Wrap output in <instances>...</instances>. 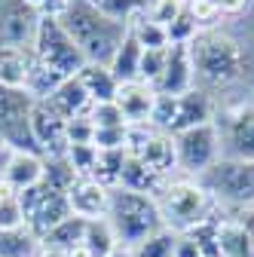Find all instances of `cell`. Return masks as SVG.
Masks as SVG:
<instances>
[{"instance_id":"cell-1","label":"cell","mask_w":254,"mask_h":257,"mask_svg":"<svg viewBox=\"0 0 254 257\" xmlns=\"http://www.w3.org/2000/svg\"><path fill=\"white\" fill-rule=\"evenodd\" d=\"M61 28L68 31V37L77 43V49L83 52V58L89 64H110V58L116 55L129 25H116L110 19H104L98 10H92L86 0H74L71 10L58 19Z\"/></svg>"},{"instance_id":"cell-2","label":"cell","mask_w":254,"mask_h":257,"mask_svg":"<svg viewBox=\"0 0 254 257\" xmlns=\"http://www.w3.org/2000/svg\"><path fill=\"white\" fill-rule=\"evenodd\" d=\"M107 223L119 245L135 248L163 227V217H160V208H156L153 196L132 193L125 187H113L110 205H107Z\"/></svg>"},{"instance_id":"cell-3","label":"cell","mask_w":254,"mask_h":257,"mask_svg":"<svg viewBox=\"0 0 254 257\" xmlns=\"http://www.w3.org/2000/svg\"><path fill=\"white\" fill-rule=\"evenodd\" d=\"M156 208H160L163 227L175 233H187L205 217H211L217 202L211 199V193L202 187L199 178H178L169 181L166 190L156 196Z\"/></svg>"},{"instance_id":"cell-4","label":"cell","mask_w":254,"mask_h":257,"mask_svg":"<svg viewBox=\"0 0 254 257\" xmlns=\"http://www.w3.org/2000/svg\"><path fill=\"white\" fill-rule=\"evenodd\" d=\"M190 55H193V71L208 86H230L245 74L242 46L220 31H202L190 43Z\"/></svg>"},{"instance_id":"cell-5","label":"cell","mask_w":254,"mask_h":257,"mask_svg":"<svg viewBox=\"0 0 254 257\" xmlns=\"http://www.w3.org/2000/svg\"><path fill=\"white\" fill-rule=\"evenodd\" d=\"M211 119H214V104L202 89H190L184 95H156L150 113V125L166 135H178L184 128H193Z\"/></svg>"},{"instance_id":"cell-6","label":"cell","mask_w":254,"mask_h":257,"mask_svg":"<svg viewBox=\"0 0 254 257\" xmlns=\"http://www.w3.org/2000/svg\"><path fill=\"white\" fill-rule=\"evenodd\" d=\"M199 181L217 205L254 208V163L220 156L205 175H199Z\"/></svg>"},{"instance_id":"cell-7","label":"cell","mask_w":254,"mask_h":257,"mask_svg":"<svg viewBox=\"0 0 254 257\" xmlns=\"http://www.w3.org/2000/svg\"><path fill=\"white\" fill-rule=\"evenodd\" d=\"M34 55L40 64L52 68L55 74L61 77H77L83 71V52L77 49V43L68 37V31L61 28L58 19H46L40 16V25H37V37H34Z\"/></svg>"},{"instance_id":"cell-8","label":"cell","mask_w":254,"mask_h":257,"mask_svg":"<svg viewBox=\"0 0 254 257\" xmlns=\"http://www.w3.org/2000/svg\"><path fill=\"white\" fill-rule=\"evenodd\" d=\"M175 138V156H178V172H184V178H199L205 175L217 159H220V132L217 122H202L193 128L172 135Z\"/></svg>"},{"instance_id":"cell-9","label":"cell","mask_w":254,"mask_h":257,"mask_svg":"<svg viewBox=\"0 0 254 257\" xmlns=\"http://www.w3.org/2000/svg\"><path fill=\"white\" fill-rule=\"evenodd\" d=\"M22 214H25V227L34 233L37 239H43L49 230H55L65 217H71V202H68V193H61L55 187H49L46 181L16 193Z\"/></svg>"},{"instance_id":"cell-10","label":"cell","mask_w":254,"mask_h":257,"mask_svg":"<svg viewBox=\"0 0 254 257\" xmlns=\"http://www.w3.org/2000/svg\"><path fill=\"white\" fill-rule=\"evenodd\" d=\"M31 107L34 98L28 92L0 86V144H7L10 150L40 153L31 135Z\"/></svg>"},{"instance_id":"cell-11","label":"cell","mask_w":254,"mask_h":257,"mask_svg":"<svg viewBox=\"0 0 254 257\" xmlns=\"http://www.w3.org/2000/svg\"><path fill=\"white\" fill-rule=\"evenodd\" d=\"M220 132V156L254 163V104H242L214 119Z\"/></svg>"},{"instance_id":"cell-12","label":"cell","mask_w":254,"mask_h":257,"mask_svg":"<svg viewBox=\"0 0 254 257\" xmlns=\"http://www.w3.org/2000/svg\"><path fill=\"white\" fill-rule=\"evenodd\" d=\"M31 135L43 159L65 156L68 150V119H61L46 101H34L31 107Z\"/></svg>"},{"instance_id":"cell-13","label":"cell","mask_w":254,"mask_h":257,"mask_svg":"<svg viewBox=\"0 0 254 257\" xmlns=\"http://www.w3.org/2000/svg\"><path fill=\"white\" fill-rule=\"evenodd\" d=\"M40 13L22 0H0V46H34Z\"/></svg>"},{"instance_id":"cell-14","label":"cell","mask_w":254,"mask_h":257,"mask_svg":"<svg viewBox=\"0 0 254 257\" xmlns=\"http://www.w3.org/2000/svg\"><path fill=\"white\" fill-rule=\"evenodd\" d=\"M196 71H193V55H190V46H169L166 52V71L160 77V83L153 86L156 95H184L193 89Z\"/></svg>"},{"instance_id":"cell-15","label":"cell","mask_w":254,"mask_h":257,"mask_svg":"<svg viewBox=\"0 0 254 257\" xmlns=\"http://www.w3.org/2000/svg\"><path fill=\"white\" fill-rule=\"evenodd\" d=\"M68 202H71V214L83 220H98V217H107L110 190L95 178H77L68 190Z\"/></svg>"},{"instance_id":"cell-16","label":"cell","mask_w":254,"mask_h":257,"mask_svg":"<svg viewBox=\"0 0 254 257\" xmlns=\"http://www.w3.org/2000/svg\"><path fill=\"white\" fill-rule=\"evenodd\" d=\"M0 178H4L16 193L31 190V187L43 184V178H46V159H43L40 153L13 150V153L7 156L4 169H0Z\"/></svg>"},{"instance_id":"cell-17","label":"cell","mask_w":254,"mask_h":257,"mask_svg":"<svg viewBox=\"0 0 254 257\" xmlns=\"http://www.w3.org/2000/svg\"><path fill=\"white\" fill-rule=\"evenodd\" d=\"M132 156H138L141 163L150 169V172H156V175H163V178H169L172 181V172H178V156H175V138L172 135H166V132H156L144 141V144H138L135 150H129Z\"/></svg>"},{"instance_id":"cell-18","label":"cell","mask_w":254,"mask_h":257,"mask_svg":"<svg viewBox=\"0 0 254 257\" xmlns=\"http://www.w3.org/2000/svg\"><path fill=\"white\" fill-rule=\"evenodd\" d=\"M116 107L125 116V125H135V122H150L153 104H156V92L153 86L135 80V83H119L116 89Z\"/></svg>"},{"instance_id":"cell-19","label":"cell","mask_w":254,"mask_h":257,"mask_svg":"<svg viewBox=\"0 0 254 257\" xmlns=\"http://www.w3.org/2000/svg\"><path fill=\"white\" fill-rule=\"evenodd\" d=\"M34 61V46H0V86L25 92Z\"/></svg>"},{"instance_id":"cell-20","label":"cell","mask_w":254,"mask_h":257,"mask_svg":"<svg viewBox=\"0 0 254 257\" xmlns=\"http://www.w3.org/2000/svg\"><path fill=\"white\" fill-rule=\"evenodd\" d=\"M217 257H254V233L248 223L236 217H220L217 220Z\"/></svg>"},{"instance_id":"cell-21","label":"cell","mask_w":254,"mask_h":257,"mask_svg":"<svg viewBox=\"0 0 254 257\" xmlns=\"http://www.w3.org/2000/svg\"><path fill=\"white\" fill-rule=\"evenodd\" d=\"M46 104H49L61 119H68V122L77 119V116H89V110H92V98L86 95V89H83V83H80L77 77H68V80L46 98Z\"/></svg>"},{"instance_id":"cell-22","label":"cell","mask_w":254,"mask_h":257,"mask_svg":"<svg viewBox=\"0 0 254 257\" xmlns=\"http://www.w3.org/2000/svg\"><path fill=\"white\" fill-rule=\"evenodd\" d=\"M166 184H169V178H163V175H156V172H150L138 156H132V153H125V163H122V175H119V187H125V190H132V193H144V196H160V193L166 190Z\"/></svg>"},{"instance_id":"cell-23","label":"cell","mask_w":254,"mask_h":257,"mask_svg":"<svg viewBox=\"0 0 254 257\" xmlns=\"http://www.w3.org/2000/svg\"><path fill=\"white\" fill-rule=\"evenodd\" d=\"M77 80L83 83L86 95L92 98V104H101V101H113L116 98V89L119 83L113 80L110 68H104V64H83V71L77 74Z\"/></svg>"},{"instance_id":"cell-24","label":"cell","mask_w":254,"mask_h":257,"mask_svg":"<svg viewBox=\"0 0 254 257\" xmlns=\"http://www.w3.org/2000/svg\"><path fill=\"white\" fill-rule=\"evenodd\" d=\"M83 236H86V220L71 214V217L61 220L55 230H49L40 239V245L52 248V251H61V254H74L77 248H83Z\"/></svg>"},{"instance_id":"cell-25","label":"cell","mask_w":254,"mask_h":257,"mask_svg":"<svg viewBox=\"0 0 254 257\" xmlns=\"http://www.w3.org/2000/svg\"><path fill=\"white\" fill-rule=\"evenodd\" d=\"M141 46H138V40L132 37V31H125V37H122V43H119V49H116V55L110 58V74H113V80L116 83H135L138 80V68H141Z\"/></svg>"},{"instance_id":"cell-26","label":"cell","mask_w":254,"mask_h":257,"mask_svg":"<svg viewBox=\"0 0 254 257\" xmlns=\"http://www.w3.org/2000/svg\"><path fill=\"white\" fill-rule=\"evenodd\" d=\"M116 236L110 230L107 217H98V220H86V236H83V251L86 257H107L113 248H116Z\"/></svg>"},{"instance_id":"cell-27","label":"cell","mask_w":254,"mask_h":257,"mask_svg":"<svg viewBox=\"0 0 254 257\" xmlns=\"http://www.w3.org/2000/svg\"><path fill=\"white\" fill-rule=\"evenodd\" d=\"M129 31H132V37L138 40L141 49H169V31H166V25H160L156 19H150V10L141 13L129 25Z\"/></svg>"},{"instance_id":"cell-28","label":"cell","mask_w":254,"mask_h":257,"mask_svg":"<svg viewBox=\"0 0 254 257\" xmlns=\"http://www.w3.org/2000/svg\"><path fill=\"white\" fill-rule=\"evenodd\" d=\"M86 4L116 25H132L141 13H147V0H86Z\"/></svg>"},{"instance_id":"cell-29","label":"cell","mask_w":254,"mask_h":257,"mask_svg":"<svg viewBox=\"0 0 254 257\" xmlns=\"http://www.w3.org/2000/svg\"><path fill=\"white\" fill-rule=\"evenodd\" d=\"M40 239L28 227L19 230H0V257H37Z\"/></svg>"},{"instance_id":"cell-30","label":"cell","mask_w":254,"mask_h":257,"mask_svg":"<svg viewBox=\"0 0 254 257\" xmlns=\"http://www.w3.org/2000/svg\"><path fill=\"white\" fill-rule=\"evenodd\" d=\"M122 163H125V150H98V159H95L92 178L104 184L107 190L119 187V175H122Z\"/></svg>"},{"instance_id":"cell-31","label":"cell","mask_w":254,"mask_h":257,"mask_svg":"<svg viewBox=\"0 0 254 257\" xmlns=\"http://www.w3.org/2000/svg\"><path fill=\"white\" fill-rule=\"evenodd\" d=\"M61 83H65V77H61V74H55L52 68H46V64L34 61V71H31V77H28L25 92H28L34 101H46V98H49V95H52Z\"/></svg>"},{"instance_id":"cell-32","label":"cell","mask_w":254,"mask_h":257,"mask_svg":"<svg viewBox=\"0 0 254 257\" xmlns=\"http://www.w3.org/2000/svg\"><path fill=\"white\" fill-rule=\"evenodd\" d=\"M175 242H178V233L169 230V227H160L141 245H135V257H172L175 254Z\"/></svg>"},{"instance_id":"cell-33","label":"cell","mask_w":254,"mask_h":257,"mask_svg":"<svg viewBox=\"0 0 254 257\" xmlns=\"http://www.w3.org/2000/svg\"><path fill=\"white\" fill-rule=\"evenodd\" d=\"M166 31H169V46H175V43H181V46H190L199 34H202V28L196 25V19L190 16L187 10H181L169 25H166Z\"/></svg>"},{"instance_id":"cell-34","label":"cell","mask_w":254,"mask_h":257,"mask_svg":"<svg viewBox=\"0 0 254 257\" xmlns=\"http://www.w3.org/2000/svg\"><path fill=\"white\" fill-rule=\"evenodd\" d=\"M65 159L71 163L74 175L77 178H92V169H95V159H98V150L95 144H71L65 150Z\"/></svg>"},{"instance_id":"cell-35","label":"cell","mask_w":254,"mask_h":257,"mask_svg":"<svg viewBox=\"0 0 254 257\" xmlns=\"http://www.w3.org/2000/svg\"><path fill=\"white\" fill-rule=\"evenodd\" d=\"M166 52L169 49H144L141 52V68H138V80L147 86H156L166 71Z\"/></svg>"},{"instance_id":"cell-36","label":"cell","mask_w":254,"mask_h":257,"mask_svg":"<svg viewBox=\"0 0 254 257\" xmlns=\"http://www.w3.org/2000/svg\"><path fill=\"white\" fill-rule=\"evenodd\" d=\"M89 119H92V125H95V128H119V125H125V116H122V110L116 107V101L92 104Z\"/></svg>"},{"instance_id":"cell-37","label":"cell","mask_w":254,"mask_h":257,"mask_svg":"<svg viewBox=\"0 0 254 257\" xmlns=\"http://www.w3.org/2000/svg\"><path fill=\"white\" fill-rule=\"evenodd\" d=\"M19 227H25L19 196H0V230H19Z\"/></svg>"},{"instance_id":"cell-38","label":"cell","mask_w":254,"mask_h":257,"mask_svg":"<svg viewBox=\"0 0 254 257\" xmlns=\"http://www.w3.org/2000/svg\"><path fill=\"white\" fill-rule=\"evenodd\" d=\"M92 144H95V150H125V125H119V128H95Z\"/></svg>"},{"instance_id":"cell-39","label":"cell","mask_w":254,"mask_h":257,"mask_svg":"<svg viewBox=\"0 0 254 257\" xmlns=\"http://www.w3.org/2000/svg\"><path fill=\"white\" fill-rule=\"evenodd\" d=\"M92 135H95V125L89 116H77L68 122V147L71 144H92Z\"/></svg>"},{"instance_id":"cell-40","label":"cell","mask_w":254,"mask_h":257,"mask_svg":"<svg viewBox=\"0 0 254 257\" xmlns=\"http://www.w3.org/2000/svg\"><path fill=\"white\" fill-rule=\"evenodd\" d=\"M172 257H205L202 248L196 245L193 236H187V233H178V242H175V254Z\"/></svg>"},{"instance_id":"cell-41","label":"cell","mask_w":254,"mask_h":257,"mask_svg":"<svg viewBox=\"0 0 254 257\" xmlns=\"http://www.w3.org/2000/svg\"><path fill=\"white\" fill-rule=\"evenodd\" d=\"M71 4H74V0H46V4L40 7V16H46V19H61V16L71 10Z\"/></svg>"},{"instance_id":"cell-42","label":"cell","mask_w":254,"mask_h":257,"mask_svg":"<svg viewBox=\"0 0 254 257\" xmlns=\"http://www.w3.org/2000/svg\"><path fill=\"white\" fill-rule=\"evenodd\" d=\"M211 4H214V10L220 16H239L248 7V0H211Z\"/></svg>"},{"instance_id":"cell-43","label":"cell","mask_w":254,"mask_h":257,"mask_svg":"<svg viewBox=\"0 0 254 257\" xmlns=\"http://www.w3.org/2000/svg\"><path fill=\"white\" fill-rule=\"evenodd\" d=\"M107 257H135V248H129V245H116Z\"/></svg>"},{"instance_id":"cell-44","label":"cell","mask_w":254,"mask_h":257,"mask_svg":"<svg viewBox=\"0 0 254 257\" xmlns=\"http://www.w3.org/2000/svg\"><path fill=\"white\" fill-rule=\"evenodd\" d=\"M37 257H68V254H61V251H52V248H43V245H40Z\"/></svg>"},{"instance_id":"cell-45","label":"cell","mask_w":254,"mask_h":257,"mask_svg":"<svg viewBox=\"0 0 254 257\" xmlns=\"http://www.w3.org/2000/svg\"><path fill=\"white\" fill-rule=\"evenodd\" d=\"M22 4H28V7H31V10H37V13H40V7H43V4H46V0H22Z\"/></svg>"},{"instance_id":"cell-46","label":"cell","mask_w":254,"mask_h":257,"mask_svg":"<svg viewBox=\"0 0 254 257\" xmlns=\"http://www.w3.org/2000/svg\"><path fill=\"white\" fill-rule=\"evenodd\" d=\"M0 147H4V144H0Z\"/></svg>"}]
</instances>
